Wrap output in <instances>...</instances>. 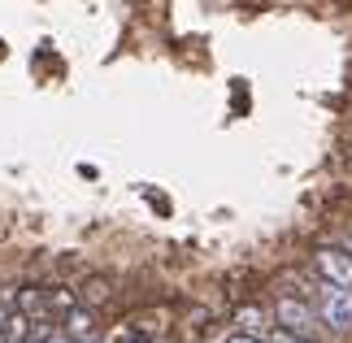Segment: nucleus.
Masks as SVG:
<instances>
[{"label":"nucleus","mask_w":352,"mask_h":343,"mask_svg":"<svg viewBox=\"0 0 352 343\" xmlns=\"http://www.w3.org/2000/svg\"><path fill=\"white\" fill-rule=\"evenodd\" d=\"M314 265H318V274H322L327 283L352 287V256H348V252H340V248H318Z\"/></svg>","instance_id":"obj_3"},{"label":"nucleus","mask_w":352,"mask_h":343,"mask_svg":"<svg viewBox=\"0 0 352 343\" xmlns=\"http://www.w3.org/2000/svg\"><path fill=\"white\" fill-rule=\"evenodd\" d=\"M274 343H314L309 335H292V331H283V335H274Z\"/></svg>","instance_id":"obj_5"},{"label":"nucleus","mask_w":352,"mask_h":343,"mask_svg":"<svg viewBox=\"0 0 352 343\" xmlns=\"http://www.w3.org/2000/svg\"><path fill=\"white\" fill-rule=\"evenodd\" d=\"M274 318H278L283 331H292V335H309V339H314V331H318V313L309 309L300 296H278L274 300Z\"/></svg>","instance_id":"obj_2"},{"label":"nucleus","mask_w":352,"mask_h":343,"mask_svg":"<svg viewBox=\"0 0 352 343\" xmlns=\"http://www.w3.org/2000/svg\"><path fill=\"white\" fill-rule=\"evenodd\" d=\"M318 322L331 326V331H352V287L344 283H327L318 287Z\"/></svg>","instance_id":"obj_1"},{"label":"nucleus","mask_w":352,"mask_h":343,"mask_svg":"<svg viewBox=\"0 0 352 343\" xmlns=\"http://www.w3.org/2000/svg\"><path fill=\"white\" fill-rule=\"evenodd\" d=\"M5 326H9V313H5V309H0V335H5Z\"/></svg>","instance_id":"obj_7"},{"label":"nucleus","mask_w":352,"mask_h":343,"mask_svg":"<svg viewBox=\"0 0 352 343\" xmlns=\"http://www.w3.org/2000/svg\"><path fill=\"white\" fill-rule=\"evenodd\" d=\"M109 343H153V335H148V331H135V326H122Z\"/></svg>","instance_id":"obj_4"},{"label":"nucleus","mask_w":352,"mask_h":343,"mask_svg":"<svg viewBox=\"0 0 352 343\" xmlns=\"http://www.w3.org/2000/svg\"><path fill=\"white\" fill-rule=\"evenodd\" d=\"M226 343H265V339H256V335H248V331H243V335H231Z\"/></svg>","instance_id":"obj_6"}]
</instances>
